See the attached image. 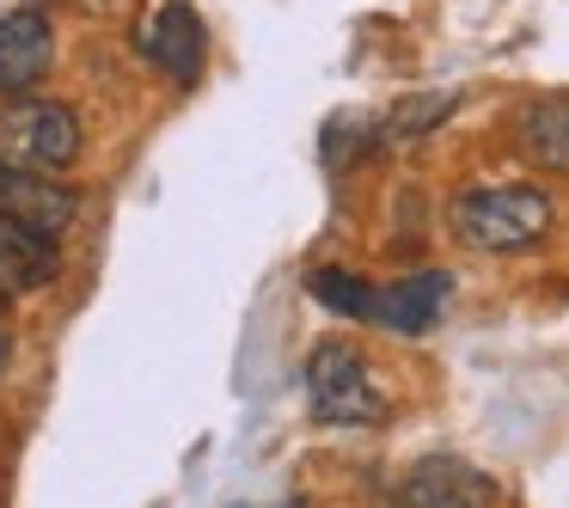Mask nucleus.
I'll list each match as a JSON object with an SVG mask.
<instances>
[{"mask_svg":"<svg viewBox=\"0 0 569 508\" xmlns=\"http://www.w3.org/2000/svg\"><path fill=\"white\" fill-rule=\"evenodd\" d=\"M490 502H496V484L478 466H466L453 454H429L398 478L386 508H490Z\"/></svg>","mask_w":569,"mask_h":508,"instance_id":"20e7f679","label":"nucleus"},{"mask_svg":"<svg viewBox=\"0 0 569 508\" xmlns=\"http://www.w3.org/2000/svg\"><path fill=\"white\" fill-rule=\"evenodd\" d=\"M62 258H56V239L38 233V227L0 215V300L13 295H38V288L56 282Z\"/></svg>","mask_w":569,"mask_h":508,"instance_id":"0eeeda50","label":"nucleus"},{"mask_svg":"<svg viewBox=\"0 0 569 508\" xmlns=\"http://www.w3.org/2000/svg\"><path fill=\"white\" fill-rule=\"evenodd\" d=\"M0 160L19 172H68L80 160V117L62 99H0Z\"/></svg>","mask_w":569,"mask_h":508,"instance_id":"f03ea898","label":"nucleus"},{"mask_svg":"<svg viewBox=\"0 0 569 508\" xmlns=\"http://www.w3.org/2000/svg\"><path fill=\"white\" fill-rule=\"evenodd\" d=\"M447 288H453V276H447V270L398 276V282L380 288V312H373V325H386V331H398V337H422L435 319H441Z\"/></svg>","mask_w":569,"mask_h":508,"instance_id":"1a4fd4ad","label":"nucleus"},{"mask_svg":"<svg viewBox=\"0 0 569 508\" xmlns=\"http://www.w3.org/2000/svg\"><path fill=\"white\" fill-rule=\"evenodd\" d=\"M515 141L532 166L545 172H569V99H532L515 117Z\"/></svg>","mask_w":569,"mask_h":508,"instance_id":"9d476101","label":"nucleus"},{"mask_svg":"<svg viewBox=\"0 0 569 508\" xmlns=\"http://www.w3.org/2000/svg\"><path fill=\"white\" fill-rule=\"evenodd\" d=\"M551 227V197L539 185H478L453 197V233L471 251H527Z\"/></svg>","mask_w":569,"mask_h":508,"instance_id":"f257e3e1","label":"nucleus"},{"mask_svg":"<svg viewBox=\"0 0 569 508\" xmlns=\"http://www.w3.org/2000/svg\"><path fill=\"white\" fill-rule=\"evenodd\" d=\"M307 288H312L319 307L343 312V319H356V325H373V312H380V288L356 270H331V263H325V270L307 276Z\"/></svg>","mask_w":569,"mask_h":508,"instance_id":"9b49d317","label":"nucleus"},{"mask_svg":"<svg viewBox=\"0 0 569 508\" xmlns=\"http://www.w3.org/2000/svg\"><path fill=\"white\" fill-rule=\"evenodd\" d=\"M453 104H459V92H422V99H405L380 123V141H417V136H429V129L441 123Z\"/></svg>","mask_w":569,"mask_h":508,"instance_id":"f8f14e48","label":"nucleus"},{"mask_svg":"<svg viewBox=\"0 0 569 508\" xmlns=\"http://www.w3.org/2000/svg\"><path fill=\"white\" fill-rule=\"evenodd\" d=\"M141 56H148L178 92L197 87L202 80V19H197V7H190V0H166L160 13H153V26L141 31Z\"/></svg>","mask_w":569,"mask_h":508,"instance_id":"423d86ee","label":"nucleus"},{"mask_svg":"<svg viewBox=\"0 0 569 508\" xmlns=\"http://www.w3.org/2000/svg\"><path fill=\"white\" fill-rule=\"evenodd\" d=\"M307 405L319 422H343V429L386 417V398H380V386H373V373H368V361H361L356 343H319L312 349Z\"/></svg>","mask_w":569,"mask_h":508,"instance_id":"7ed1b4c3","label":"nucleus"},{"mask_svg":"<svg viewBox=\"0 0 569 508\" xmlns=\"http://www.w3.org/2000/svg\"><path fill=\"white\" fill-rule=\"evenodd\" d=\"M74 209H80L74 190H62V185H50V178L19 172V166L0 160V215H13V221L38 227V233L62 239V227L74 221Z\"/></svg>","mask_w":569,"mask_h":508,"instance_id":"6e6552de","label":"nucleus"},{"mask_svg":"<svg viewBox=\"0 0 569 508\" xmlns=\"http://www.w3.org/2000/svg\"><path fill=\"white\" fill-rule=\"evenodd\" d=\"M56 62V19L43 7L0 13V92H31Z\"/></svg>","mask_w":569,"mask_h":508,"instance_id":"39448f33","label":"nucleus"}]
</instances>
